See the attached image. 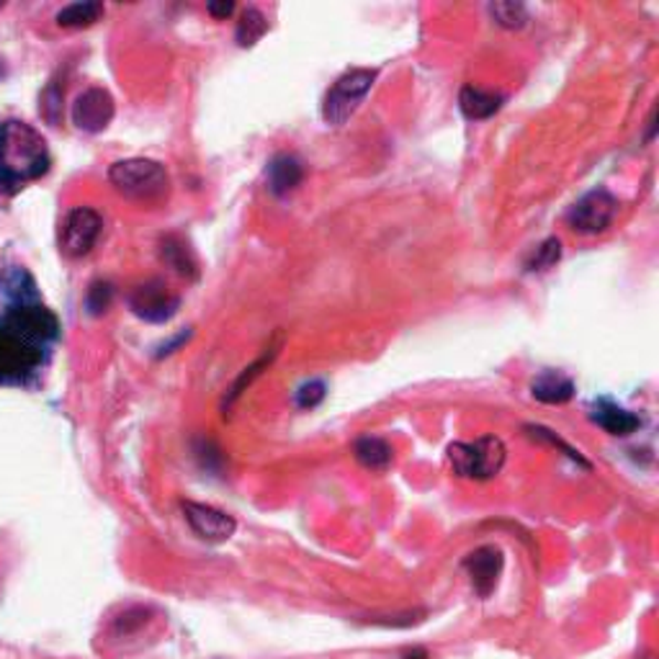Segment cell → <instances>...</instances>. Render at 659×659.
Instances as JSON below:
<instances>
[{
    "instance_id": "obj_1",
    "label": "cell",
    "mask_w": 659,
    "mask_h": 659,
    "mask_svg": "<svg viewBox=\"0 0 659 659\" xmlns=\"http://www.w3.org/2000/svg\"><path fill=\"white\" fill-rule=\"evenodd\" d=\"M57 338V314L42 302L13 306L0 320V381H26L42 371Z\"/></svg>"
},
{
    "instance_id": "obj_2",
    "label": "cell",
    "mask_w": 659,
    "mask_h": 659,
    "mask_svg": "<svg viewBox=\"0 0 659 659\" xmlns=\"http://www.w3.org/2000/svg\"><path fill=\"white\" fill-rule=\"evenodd\" d=\"M47 140L32 125L9 119L0 125V188L17 191L50 171Z\"/></svg>"
},
{
    "instance_id": "obj_3",
    "label": "cell",
    "mask_w": 659,
    "mask_h": 659,
    "mask_svg": "<svg viewBox=\"0 0 659 659\" xmlns=\"http://www.w3.org/2000/svg\"><path fill=\"white\" fill-rule=\"evenodd\" d=\"M109 181L121 196L140 204H158L171 194V175L165 165L150 158L117 160L109 168Z\"/></svg>"
},
{
    "instance_id": "obj_4",
    "label": "cell",
    "mask_w": 659,
    "mask_h": 659,
    "mask_svg": "<svg viewBox=\"0 0 659 659\" xmlns=\"http://www.w3.org/2000/svg\"><path fill=\"white\" fill-rule=\"evenodd\" d=\"M449 466L458 479L489 482L505 469L508 449L497 435H479L474 441H456L446 449Z\"/></svg>"
},
{
    "instance_id": "obj_5",
    "label": "cell",
    "mask_w": 659,
    "mask_h": 659,
    "mask_svg": "<svg viewBox=\"0 0 659 659\" xmlns=\"http://www.w3.org/2000/svg\"><path fill=\"white\" fill-rule=\"evenodd\" d=\"M377 78L379 71H371V67H354V71L343 73L322 98V119L330 127L346 125L358 111V106L364 104V98L371 94Z\"/></svg>"
},
{
    "instance_id": "obj_6",
    "label": "cell",
    "mask_w": 659,
    "mask_h": 659,
    "mask_svg": "<svg viewBox=\"0 0 659 659\" xmlns=\"http://www.w3.org/2000/svg\"><path fill=\"white\" fill-rule=\"evenodd\" d=\"M618 214V198L608 188H593L566 212V227L577 235H603Z\"/></svg>"
},
{
    "instance_id": "obj_7",
    "label": "cell",
    "mask_w": 659,
    "mask_h": 659,
    "mask_svg": "<svg viewBox=\"0 0 659 659\" xmlns=\"http://www.w3.org/2000/svg\"><path fill=\"white\" fill-rule=\"evenodd\" d=\"M104 233V217L90 206H75L65 217L63 235H60V250L65 258H86L96 248L98 237Z\"/></svg>"
},
{
    "instance_id": "obj_8",
    "label": "cell",
    "mask_w": 659,
    "mask_h": 659,
    "mask_svg": "<svg viewBox=\"0 0 659 659\" xmlns=\"http://www.w3.org/2000/svg\"><path fill=\"white\" fill-rule=\"evenodd\" d=\"M127 302L129 310H132L137 317L152 322V325H163V322L171 320L181 306V299L171 294L165 283L158 279H150L140 283V287H134L129 291Z\"/></svg>"
},
{
    "instance_id": "obj_9",
    "label": "cell",
    "mask_w": 659,
    "mask_h": 659,
    "mask_svg": "<svg viewBox=\"0 0 659 659\" xmlns=\"http://www.w3.org/2000/svg\"><path fill=\"white\" fill-rule=\"evenodd\" d=\"M181 510H183V518H186L191 531H194L198 539L206 543H225L233 539L237 531L235 516H229L227 510L214 508V505L183 500Z\"/></svg>"
},
{
    "instance_id": "obj_10",
    "label": "cell",
    "mask_w": 659,
    "mask_h": 659,
    "mask_svg": "<svg viewBox=\"0 0 659 659\" xmlns=\"http://www.w3.org/2000/svg\"><path fill=\"white\" fill-rule=\"evenodd\" d=\"M464 572L472 582V590L477 593V597L487 601L489 595L495 593L497 585H500L503 570H505V554L500 547L495 543H485V547H477L469 554L464 557Z\"/></svg>"
},
{
    "instance_id": "obj_11",
    "label": "cell",
    "mask_w": 659,
    "mask_h": 659,
    "mask_svg": "<svg viewBox=\"0 0 659 659\" xmlns=\"http://www.w3.org/2000/svg\"><path fill=\"white\" fill-rule=\"evenodd\" d=\"M114 114H117V104H114V96L106 88H86L83 94L73 101V125L86 134H98L104 132L106 127L111 125Z\"/></svg>"
},
{
    "instance_id": "obj_12",
    "label": "cell",
    "mask_w": 659,
    "mask_h": 659,
    "mask_svg": "<svg viewBox=\"0 0 659 659\" xmlns=\"http://www.w3.org/2000/svg\"><path fill=\"white\" fill-rule=\"evenodd\" d=\"M158 613L155 608H150V605H127V608H121L117 616L109 620V628H106V636H109V641L114 649H125L132 641H140L142 634H150L152 624H155Z\"/></svg>"
},
{
    "instance_id": "obj_13",
    "label": "cell",
    "mask_w": 659,
    "mask_h": 659,
    "mask_svg": "<svg viewBox=\"0 0 659 659\" xmlns=\"http://www.w3.org/2000/svg\"><path fill=\"white\" fill-rule=\"evenodd\" d=\"M590 420L597 428H603L608 435H616V439H626V435H631L641 428V418L636 412L620 408L618 402L608 400V397L593 400V404H590Z\"/></svg>"
},
{
    "instance_id": "obj_14",
    "label": "cell",
    "mask_w": 659,
    "mask_h": 659,
    "mask_svg": "<svg viewBox=\"0 0 659 659\" xmlns=\"http://www.w3.org/2000/svg\"><path fill=\"white\" fill-rule=\"evenodd\" d=\"M302 181H304L302 160L296 155H289V152H281V155L271 158V163L266 168V183L273 196L291 194V191H294Z\"/></svg>"
},
{
    "instance_id": "obj_15",
    "label": "cell",
    "mask_w": 659,
    "mask_h": 659,
    "mask_svg": "<svg viewBox=\"0 0 659 659\" xmlns=\"http://www.w3.org/2000/svg\"><path fill=\"white\" fill-rule=\"evenodd\" d=\"M281 346H283V335H281V333H276V335H273V341H271V346H268V348L263 350V354H260V356L256 358V361H252L250 366H245L240 377L235 379L233 389H229V392H227L225 410L233 408V404H235L237 400H240V397H242L245 392H248V389L252 387V381L263 377V371L268 369V366H271V364L276 361V356H279Z\"/></svg>"
},
{
    "instance_id": "obj_16",
    "label": "cell",
    "mask_w": 659,
    "mask_h": 659,
    "mask_svg": "<svg viewBox=\"0 0 659 659\" xmlns=\"http://www.w3.org/2000/svg\"><path fill=\"white\" fill-rule=\"evenodd\" d=\"M458 109L469 121H485L503 109V96L469 83L458 94Z\"/></svg>"
},
{
    "instance_id": "obj_17",
    "label": "cell",
    "mask_w": 659,
    "mask_h": 659,
    "mask_svg": "<svg viewBox=\"0 0 659 659\" xmlns=\"http://www.w3.org/2000/svg\"><path fill=\"white\" fill-rule=\"evenodd\" d=\"M574 392H577V387L562 371H541L531 385V397L543 404H566Z\"/></svg>"
},
{
    "instance_id": "obj_18",
    "label": "cell",
    "mask_w": 659,
    "mask_h": 659,
    "mask_svg": "<svg viewBox=\"0 0 659 659\" xmlns=\"http://www.w3.org/2000/svg\"><path fill=\"white\" fill-rule=\"evenodd\" d=\"M160 260H163L173 273H179L181 279H188V281L198 279V263L194 252H191L188 245L183 242L179 235H168L160 240Z\"/></svg>"
},
{
    "instance_id": "obj_19",
    "label": "cell",
    "mask_w": 659,
    "mask_h": 659,
    "mask_svg": "<svg viewBox=\"0 0 659 659\" xmlns=\"http://www.w3.org/2000/svg\"><path fill=\"white\" fill-rule=\"evenodd\" d=\"M354 456L369 472H387L395 462L392 446L385 439H379V435H361L354 443Z\"/></svg>"
},
{
    "instance_id": "obj_20",
    "label": "cell",
    "mask_w": 659,
    "mask_h": 659,
    "mask_svg": "<svg viewBox=\"0 0 659 659\" xmlns=\"http://www.w3.org/2000/svg\"><path fill=\"white\" fill-rule=\"evenodd\" d=\"M104 13V3H71L57 13V24L63 29H88L101 21Z\"/></svg>"
},
{
    "instance_id": "obj_21",
    "label": "cell",
    "mask_w": 659,
    "mask_h": 659,
    "mask_svg": "<svg viewBox=\"0 0 659 659\" xmlns=\"http://www.w3.org/2000/svg\"><path fill=\"white\" fill-rule=\"evenodd\" d=\"M268 32V19L260 13L258 9H245L240 13V21H237V29H235V42L240 44L242 50L252 47V44H258L263 40Z\"/></svg>"
},
{
    "instance_id": "obj_22",
    "label": "cell",
    "mask_w": 659,
    "mask_h": 659,
    "mask_svg": "<svg viewBox=\"0 0 659 659\" xmlns=\"http://www.w3.org/2000/svg\"><path fill=\"white\" fill-rule=\"evenodd\" d=\"M489 17L495 19L497 26L518 32L528 24V9L523 3H512V0H500V3H489Z\"/></svg>"
},
{
    "instance_id": "obj_23",
    "label": "cell",
    "mask_w": 659,
    "mask_h": 659,
    "mask_svg": "<svg viewBox=\"0 0 659 659\" xmlns=\"http://www.w3.org/2000/svg\"><path fill=\"white\" fill-rule=\"evenodd\" d=\"M559 258H562V242H559L557 237H547V240L533 250V256L526 263V268L531 273L549 271V268H554L559 263Z\"/></svg>"
},
{
    "instance_id": "obj_24",
    "label": "cell",
    "mask_w": 659,
    "mask_h": 659,
    "mask_svg": "<svg viewBox=\"0 0 659 659\" xmlns=\"http://www.w3.org/2000/svg\"><path fill=\"white\" fill-rule=\"evenodd\" d=\"M523 431H526L528 435H531V439H533V441L549 443V446H554V449H559V451H562V454H564V456H570V458H572V462H577L580 466H585V469H590V462H587V458H585V456H582L577 449H572V446H570V443H566V441H562V439H559V435H557L554 431H549V428H543V425H526V428H523Z\"/></svg>"
},
{
    "instance_id": "obj_25",
    "label": "cell",
    "mask_w": 659,
    "mask_h": 659,
    "mask_svg": "<svg viewBox=\"0 0 659 659\" xmlns=\"http://www.w3.org/2000/svg\"><path fill=\"white\" fill-rule=\"evenodd\" d=\"M114 299V287L109 281H94L90 283L88 294H86V310L94 317H101V314L111 306Z\"/></svg>"
},
{
    "instance_id": "obj_26",
    "label": "cell",
    "mask_w": 659,
    "mask_h": 659,
    "mask_svg": "<svg viewBox=\"0 0 659 659\" xmlns=\"http://www.w3.org/2000/svg\"><path fill=\"white\" fill-rule=\"evenodd\" d=\"M325 397H327L325 381L310 379V381H304V385L296 389V392H294V402H296L299 410H314V408H317V404H322V400H325Z\"/></svg>"
},
{
    "instance_id": "obj_27",
    "label": "cell",
    "mask_w": 659,
    "mask_h": 659,
    "mask_svg": "<svg viewBox=\"0 0 659 659\" xmlns=\"http://www.w3.org/2000/svg\"><path fill=\"white\" fill-rule=\"evenodd\" d=\"M63 96H65V90H60L57 80H52L47 90L42 94V117L47 119L52 127H57L60 114H63Z\"/></svg>"
},
{
    "instance_id": "obj_28",
    "label": "cell",
    "mask_w": 659,
    "mask_h": 659,
    "mask_svg": "<svg viewBox=\"0 0 659 659\" xmlns=\"http://www.w3.org/2000/svg\"><path fill=\"white\" fill-rule=\"evenodd\" d=\"M206 11L212 13L214 19H227V17H233L235 13V3H227V0H222V3H209L206 6Z\"/></svg>"
},
{
    "instance_id": "obj_29",
    "label": "cell",
    "mask_w": 659,
    "mask_h": 659,
    "mask_svg": "<svg viewBox=\"0 0 659 659\" xmlns=\"http://www.w3.org/2000/svg\"><path fill=\"white\" fill-rule=\"evenodd\" d=\"M188 338H191V330H188V333H179V335H175V338H173L171 343H165V346L160 348V354H158V356H168V354H173V350L179 348V346H183V343H186Z\"/></svg>"
},
{
    "instance_id": "obj_30",
    "label": "cell",
    "mask_w": 659,
    "mask_h": 659,
    "mask_svg": "<svg viewBox=\"0 0 659 659\" xmlns=\"http://www.w3.org/2000/svg\"><path fill=\"white\" fill-rule=\"evenodd\" d=\"M400 659H428V651H425V649H420V647H415V649H408V651H404V655H402Z\"/></svg>"
},
{
    "instance_id": "obj_31",
    "label": "cell",
    "mask_w": 659,
    "mask_h": 659,
    "mask_svg": "<svg viewBox=\"0 0 659 659\" xmlns=\"http://www.w3.org/2000/svg\"><path fill=\"white\" fill-rule=\"evenodd\" d=\"M647 125H649V129H647V142H651V140H655V132H657V111L649 114Z\"/></svg>"
},
{
    "instance_id": "obj_32",
    "label": "cell",
    "mask_w": 659,
    "mask_h": 659,
    "mask_svg": "<svg viewBox=\"0 0 659 659\" xmlns=\"http://www.w3.org/2000/svg\"><path fill=\"white\" fill-rule=\"evenodd\" d=\"M3 78H6V63L0 60V80H3Z\"/></svg>"
},
{
    "instance_id": "obj_33",
    "label": "cell",
    "mask_w": 659,
    "mask_h": 659,
    "mask_svg": "<svg viewBox=\"0 0 659 659\" xmlns=\"http://www.w3.org/2000/svg\"><path fill=\"white\" fill-rule=\"evenodd\" d=\"M0 9H3V3H0Z\"/></svg>"
}]
</instances>
